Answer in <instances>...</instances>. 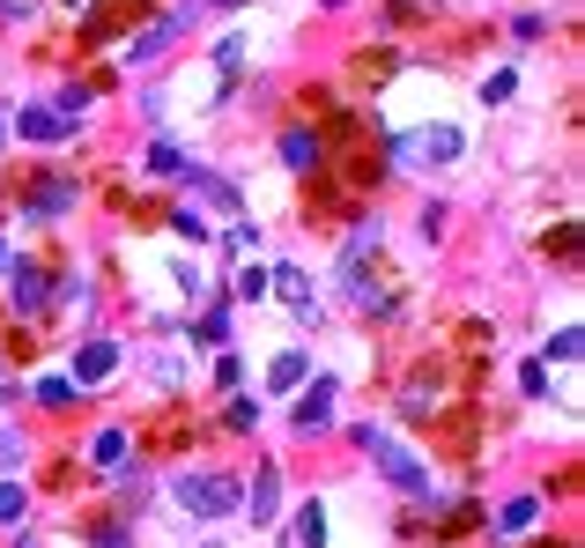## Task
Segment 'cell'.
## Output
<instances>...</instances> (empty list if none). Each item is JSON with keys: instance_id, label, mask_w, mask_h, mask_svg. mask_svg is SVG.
<instances>
[{"instance_id": "cell-7", "label": "cell", "mask_w": 585, "mask_h": 548, "mask_svg": "<svg viewBox=\"0 0 585 548\" xmlns=\"http://www.w3.org/2000/svg\"><path fill=\"white\" fill-rule=\"evenodd\" d=\"M30 178H38V186H30V193H23V215H67L75 208V178H60V170H30Z\"/></svg>"}, {"instance_id": "cell-10", "label": "cell", "mask_w": 585, "mask_h": 548, "mask_svg": "<svg viewBox=\"0 0 585 548\" xmlns=\"http://www.w3.org/2000/svg\"><path fill=\"white\" fill-rule=\"evenodd\" d=\"M267 290H282L290 319H319V296H311V282H304L296 267H275V275H267Z\"/></svg>"}, {"instance_id": "cell-17", "label": "cell", "mask_w": 585, "mask_h": 548, "mask_svg": "<svg viewBox=\"0 0 585 548\" xmlns=\"http://www.w3.org/2000/svg\"><path fill=\"white\" fill-rule=\"evenodd\" d=\"M534 519H542V505H534V497H511V505L497 511V526H504V534H526Z\"/></svg>"}, {"instance_id": "cell-20", "label": "cell", "mask_w": 585, "mask_h": 548, "mask_svg": "<svg viewBox=\"0 0 585 548\" xmlns=\"http://www.w3.org/2000/svg\"><path fill=\"white\" fill-rule=\"evenodd\" d=\"M193 334H201V341H222V334H230V304H208V311H201V327H193Z\"/></svg>"}, {"instance_id": "cell-14", "label": "cell", "mask_w": 585, "mask_h": 548, "mask_svg": "<svg viewBox=\"0 0 585 548\" xmlns=\"http://www.w3.org/2000/svg\"><path fill=\"white\" fill-rule=\"evenodd\" d=\"M245 505H252V519H275V505H282V474H275V467H259V474H252Z\"/></svg>"}, {"instance_id": "cell-31", "label": "cell", "mask_w": 585, "mask_h": 548, "mask_svg": "<svg viewBox=\"0 0 585 548\" xmlns=\"http://www.w3.org/2000/svg\"><path fill=\"white\" fill-rule=\"evenodd\" d=\"M97 548H126V526H97Z\"/></svg>"}, {"instance_id": "cell-18", "label": "cell", "mask_w": 585, "mask_h": 548, "mask_svg": "<svg viewBox=\"0 0 585 548\" xmlns=\"http://www.w3.org/2000/svg\"><path fill=\"white\" fill-rule=\"evenodd\" d=\"M89 460H97V467H119V460H126V430H97Z\"/></svg>"}, {"instance_id": "cell-32", "label": "cell", "mask_w": 585, "mask_h": 548, "mask_svg": "<svg viewBox=\"0 0 585 548\" xmlns=\"http://www.w3.org/2000/svg\"><path fill=\"white\" fill-rule=\"evenodd\" d=\"M201 8H252V0H201Z\"/></svg>"}, {"instance_id": "cell-25", "label": "cell", "mask_w": 585, "mask_h": 548, "mask_svg": "<svg viewBox=\"0 0 585 548\" xmlns=\"http://www.w3.org/2000/svg\"><path fill=\"white\" fill-rule=\"evenodd\" d=\"M38 400H44V408H67V400H75V379H44Z\"/></svg>"}, {"instance_id": "cell-15", "label": "cell", "mask_w": 585, "mask_h": 548, "mask_svg": "<svg viewBox=\"0 0 585 548\" xmlns=\"http://www.w3.org/2000/svg\"><path fill=\"white\" fill-rule=\"evenodd\" d=\"M186 178L201 186V201H215V208H238V186H230L222 170H193V164H186Z\"/></svg>"}, {"instance_id": "cell-3", "label": "cell", "mask_w": 585, "mask_h": 548, "mask_svg": "<svg viewBox=\"0 0 585 548\" xmlns=\"http://www.w3.org/2000/svg\"><path fill=\"white\" fill-rule=\"evenodd\" d=\"M460 149H467L460 127H416V133L393 141V164H400V170H430V164H453Z\"/></svg>"}, {"instance_id": "cell-4", "label": "cell", "mask_w": 585, "mask_h": 548, "mask_svg": "<svg viewBox=\"0 0 585 548\" xmlns=\"http://www.w3.org/2000/svg\"><path fill=\"white\" fill-rule=\"evenodd\" d=\"M8 304H15L23 319H38L44 304H52V282H44L38 259H15V267H8Z\"/></svg>"}, {"instance_id": "cell-5", "label": "cell", "mask_w": 585, "mask_h": 548, "mask_svg": "<svg viewBox=\"0 0 585 548\" xmlns=\"http://www.w3.org/2000/svg\"><path fill=\"white\" fill-rule=\"evenodd\" d=\"M75 127H82V119H67L60 104H23V112H15V133H23V141H44V149H52V141H75Z\"/></svg>"}, {"instance_id": "cell-8", "label": "cell", "mask_w": 585, "mask_h": 548, "mask_svg": "<svg viewBox=\"0 0 585 548\" xmlns=\"http://www.w3.org/2000/svg\"><path fill=\"white\" fill-rule=\"evenodd\" d=\"M193 15H201V0H186L178 15H164V23H149V30H133V44H126V60H133V67H141V60H156V52H164V44L178 38L186 23H193Z\"/></svg>"}, {"instance_id": "cell-35", "label": "cell", "mask_w": 585, "mask_h": 548, "mask_svg": "<svg viewBox=\"0 0 585 548\" xmlns=\"http://www.w3.org/2000/svg\"><path fill=\"white\" fill-rule=\"evenodd\" d=\"M15 548H38V541H30V534H23V541H15Z\"/></svg>"}, {"instance_id": "cell-21", "label": "cell", "mask_w": 585, "mask_h": 548, "mask_svg": "<svg viewBox=\"0 0 585 548\" xmlns=\"http://www.w3.org/2000/svg\"><path fill=\"white\" fill-rule=\"evenodd\" d=\"M222 422H230V430H252V422H259V400H245V393H238V400L222 408Z\"/></svg>"}, {"instance_id": "cell-23", "label": "cell", "mask_w": 585, "mask_h": 548, "mask_svg": "<svg viewBox=\"0 0 585 548\" xmlns=\"http://www.w3.org/2000/svg\"><path fill=\"white\" fill-rule=\"evenodd\" d=\"M215 67H222V75H238V67H245V38H222V44H215Z\"/></svg>"}, {"instance_id": "cell-16", "label": "cell", "mask_w": 585, "mask_h": 548, "mask_svg": "<svg viewBox=\"0 0 585 548\" xmlns=\"http://www.w3.org/2000/svg\"><path fill=\"white\" fill-rule=\"evenodd\" d=\"M282 164H290V170H311V164H319V141H311L304 127L282 133Z\"/></svg>"}, {"instance_id": "cell-13", "label": "cell", "mask_w": 585, "mask_h": 548, "mask_svg": "<svg viewBox=\"0 0 585 548\" xmlns=\"http://www.w3.org/2000/svg\"><path fill=\"white\" fill-rule=\"evenodd\" d=\"M149 15V0H112L104 15H89V38H112V30H126V23H141Z\"/></svg>"}, {"instance_id": "cell-33", "label": "cell", "mask_w": 585, "mask_h": 548, "mask_svg": "<svg viewBox=\"0 0 585 548\" xmlns=\"http://www.w3.org/2000/svg\"><path fill=\"white\" fill-rule=\"evenodd\" d=\"M319 8H348V0H319Z\"/></svg>"}, {"instance_id": "cell-30", "label": "cell", "mask_w": 585, "mask_h": 548, "mask_svg": "<svg viewBox=\"0 0 585 548\" xmlns=\"http://www.w3.org/2000/svg\"><path fill=\"white\" fill-rule=\"evenodd\" d=\"M23 460V437H15V430H0V467H15Z\"/></svg>"}, {"instance_id": "cell-34", "label": "cell", "mask_w": 585, "mask_h": 548, "mask_svg": "<svg viewBox=\"0 0 585 548\" xmlns=\"http://www.w3.org/2000/svg\"><path fill=\"white\" fill-rule=\"evenodd\" d=\"M0 393H8V364H0Z\"/></svg>"}, {"instance_id": "cell-1", "label": "cell", "mask_w": 585, "mask_h": 548, "mask_svg": "<svg viewBox=\"0 0 585 548\" xmlns=\"http://www.w3.org/2000/svg\"><path fill=\"white\" fill-rule=\"evenodd\" d=\"M356 445H364V460H371L378 474H385V482L400 489V497H422V505H437V474H430V467H422L416 453H408V445L393 437V430L364 422V430H356Z\"/></svg>"}, {"instance_id": "cell-19", "label": "cell", "mask_w": 585, "mask_h": 548, "mask_svg": "<svg viewBox=\"0 0 585 548\" xmlns=\"http://www.w3.org/2000/svg\"><path fill=\"white\" fill-rule=\"evenodd\" d=\"M578 348H585V334L578 327H563V334L548 341V364H578Z\"/></svg>"}, {"instance_id": "cell-27", "label": "cell", "mask_w": 585, "mask_h": 548, "mask_svg": "<svg viewBox=\"0 0 585 548\" xmlns=\"http://www.w3.org/2000/svg\"><path fill=\"white\" fill-rule=\"evenodd\" d=\"M504 97H511V67H497V75L482 82V104H504Z\"/></svg>"}, {"instance_id": "cell-2", "label": "cell", "mask_w": 585, "mask_h": 548, "mask_svg": "<svg viewBox=\"0 0 585 548\" xmlns=\"http://www.w3.org/2000/svg\"><path fill=\"white\" fill-rule=\"evenodd\" d=\"M170 505L193 511V519H230V511L245 505V482L238 474H215V467H186V474H170Z\"/></svg>"}, {"instance_id": "cell-12", "label": "cell", "mask_w": 585, "mask_h": 548, "mask_svg": "<svg viewBox=\"0 0 585 548\" xmlns=\"http://www.w3.org/2000/svg\"><path fill=\"white\" fill-rule=\"evenodd\" d=\"M304 371H311V356H304V348H282V356L267 364V385H275V393H296Z\"/></svg>"}, {"instance_id": "cell-6", "label": "cell", "mask_w": 585, "mask_h": 548, "mask_svg": "<svg viewBox=\"0 0 585 548\" xmlns=\"http://www.w3.org/2000/svg\"><path fill=\"white\" fill-rule=\"evenodd\" d=\"M290 422L304 430V437H319L327 422H334V379H311V385H296V408Z\"/></svg>"}, {"instance_id": "cell-22", "label": "cell", "mask_w": 585, "mask_h": 548, "mask_svg": "<svg viewBox=\"0 0 585 548\" xmlns=\"http://www.w3.org/2000/svg\"><path fill=\"white\" fill-rule=\"evenodd\" d=\"M149 170H156V178H170V170H186V156H178L170 141H156V149H149Z\"/></svg>"}, {"instance_id": "cell-28", "label": "cell", "mask_w": 585, "mask_h": 548, "mask_svg": "<svg viewBox=\"0 0 585 548\" xmlns=\"http://www.w3.org/2000/svg\"><path fill=\"white\" fill-rule=\"evenodd\" d=\"M238 296H245V304L252 296H267V267H245V275H238Z\"/></svg>"}, {"instance_id": "cell-9", "label": "cell", "mask_w": 585, "mask_h": 548, "mask_svg": "<svg viewBox=\"0 0 585 548\" xmlns=\"http://www.w3.org/2000/svg\"><path fill=\"white\" fill-rule=\"evenodd\" d=\"M119 371V341H82L75 348V385H104Z\"/></svg>"}, {"instance_id": "cell-36", "label": "cell", "mask_w": 585, "mask_h": 548, "mask_svg": "<svg viewBox=\"0 0 585 548\" xmlns=\"http://www.w3.org/2000/svg\"><path fill=\"white\" fill-rule=\"evenodd\" d=\"M208 548H222V541H208Z\"/></svg>"}, {"instance_id": "cell-26", "label": "cell", "mask_w": 585, "mask_h": 548, "mask_svg": "<svg viewBox=\"0 0 585 548\" xmlns=\"http://www.w3.org/2000/svg\"><path fill=\"white\" fill-rule=\"evenodd\" d=\"M15 519H23V489H15V482H0V526H15Z\"/></svg>"}, {"instance_id": "cell-29", "label": "cell", "mask_w": 585, "mask_h": 548, "mask_svg": "<svg viewBox=\"0 0 585 548\" xmlns=\"http://www.w3.org/2000/svg\"><path fill=\"white\" fill-rule=\"evenodd\" d=\"M548 245H556V259H578V222H563V230H556Z\"/></svg>"}, {"instance_id": "cell-24", "label": "cell", "mask_w": 585, "mask_h": 548, "mask_svg": "<svg viewBox=\"0 0 585 548\" xmlns=\"http://www.w3.org/2000/svg\"><path fill=\"white\" fill-rule=\"evenodd\" d=\"M52 104H60L67 119H82V112H89V89H82V82H67V89H60V97H52Z\"/></svg>"}, {"instance_id": "cell-11", "label": "cell", "mask_w": 585, "mask_h": 548, "mask_svg": "<svg viewBox=\"0 0 585 548\" xmlns=\"http://www.w3.org/2000/svg\"><path fill=\"white\" fill-rule=\"evenodd\" d=\"M290 548H327V505H296V519H290Z\"/></svg>"}]
</instances>
